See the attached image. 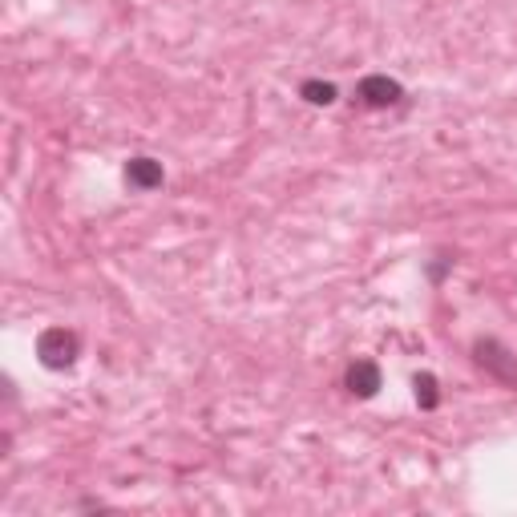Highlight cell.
I'll return each instance as SVG.
<instances>
[{
	"instance_id": "cell-1",
	"label": "cell",
	"mask_w": 517,
	"mask_h": 517,
	"mask_svg": "<svg viewBox=\"0 0 517 517\" xmlns=\"http://www.w3.org/2000/svg\"><path fill=\"white\" fill-rule=\"evenodd\" d=\"M37 356L49 364V368H69L77 360V336L65 332V328H49L37 344Z\"/></svg>"
},
{
	"instance_id": "cell-2",
	"label": "cell",
	"mask_w": 517,
	"mask_h": 517,
	"mask_svg": "<svg viewBox=\"0 0 517 517\" xmlns=\"http://www.w3.org/2000/svg\"><path fill=\"white\" fill-rule=\"evenodd\" d=\"M404 93H400V85L392 81V77H380V73H372V77H364L360 81V89H356V101L364 110H388V106H396Z\"/></svg>"
},
{
	"instance_id": "cell-3",
	"label": "cell",
	"mask_w": 517,
	"mask_h": 517,
	"mask_svg": "<svg viewBox=\"0 0 517 517\" xmlns=\"http://www.w3.org/2000/svg\"><path fill=\"white\" fill-rule=\"evenodd\" d=\"M477 360H481V364H489V372H493L497 380H505V384H513V380H517V364H513V356H509L497 340L477 344Z\"/></svg>"
},
{
	"instance_id": "cell-4",
	"label": "cell",
	"mask_w": 517,
	"mask_h": 517,
	"mask_svg": "<svg viewBox=\"0 0 517 517\" xmlns=\"http://www.w3.org/2000/svg\"><path fill=\"white\" fill-rule=\"evenodd\" d=\"M126 178H130V186H138V190H154V186H162V162H154V158H134V162L126 166Z\"/></svg>"
},
{
	"instance_id": "cell-5",
	"label": "cell",
	"mask_w": 517,
	"mask_h": 517,
	"mask_svg": "<svg viewBox=\"0 0 517 517\" xmlns=\"http://www.w3.org/2000/svg\"><path fill=\"white\" fill-rule=\"evenodd\" d=\"M348 388H352L356 396H372V392L380 388V368H376L372 360H356V364L348 368Z\"/></svg>"
},
{
	"instance_id": "cell-6",
	"label": "cell",
	"mask_w": 517,
	"mask_h": 517,
	"mask_svg": "<svg viewBox=\"0 0 517 517\" xmlns=\"http://www.w3.org/2000/svg\"><path fill=\"white\" fill-rule=\"evenodd\" d=\"M312 106H332L336 101V85H328V81H303V89H299Z\"/></svg>"
},
{
	"instance_id": "cell-7",
	"label": "cell",
	"mask_w": 517,
	"mask_h": 517,
	"mask_svg": "<svg viewBox=\"0 0 517 517\" xmlns=\"http://www.w3.org/2000/svg\"><path fill=\"white\" fill-rule=\"evenodd\" d=\"M417 400H421L425 408L437 404V380H433V376H417Z\"/></svg>"
}]
</instances>
